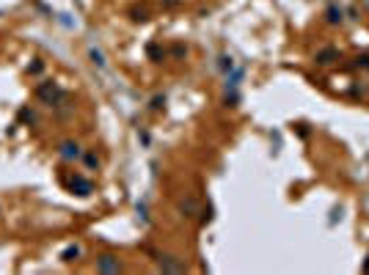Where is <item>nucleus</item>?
<instances>
[{"label":"nucleus","mask_w":369,"mask_h":275,"mask_svg":"<svg viewBox=\"0 0 369 275\" xmlns=\"http://www.w3.org/2000/svg\"><path fill=\"white\" fill-rule=\"evenodd\" d=\"M72 190H80V196H91L94 184H91V182H86V179H80V176H77V179L72 182Z\"/></svg>","instance_id":"obj_3"},{"label":"nucleus","mask_w":369,"mask_h":275,"mask_svg":"<svg viewBox=\"0 0 369 275\" xmlns=\"http://www.w3.org/2000/svg\"><path fill=\"white\" fill-rule=\"evenodd\" d=\"M77 253H80V248H69V250H64V258L72 262V256H77Z\"/></svg>","instance_id":"obj_4"},{"label":"nucleus","mask_w":369,"mask_h":275,"mask_svg":"<svg viewBox=\"0 0 369 275\" xmlns=\"http://www.w3.org/2000/svg\"><path fill=\"white\" fill-rule=\"evenodd\" d=\"M102 272H119L121 270V264H119V258H113V256H102L99 258V264H97Z\"/></svg>","instance_id":"obj_1"},{"label":"nucleus","mask_w":369,"mask_h":275,"mask_svg":"<svg viewBox=\"0 0 369 275\" xmlns=\"http://www.w3.org/2000/svg\"><path fill=\"white\" fill-rule=\"evenodd\" d=\"M61 157H66V160H75V157H80V146H77V143H72V140L61 143Z\"/></svg>","instance_id":"obj_2"},{"label":"nucleus","mask_w":369,"mask_h":275,"mask_svg":"<svg viewBox=\"0 0 369 275\" xmlns=\"http://www.w3.org/2000/svg\"><path fill=\"white\" fill-rule=\"evenodd\" d=\"M366 270H369V262H366Z\"/></svg>","instance_id":"obj_5"}]
</instances>
